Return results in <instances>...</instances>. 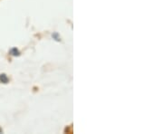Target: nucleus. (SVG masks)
Wrapping results in <instances>:
<instances>
[{"label": "nucleus", "instance_id": "f257e3e1", "mask_svg": "<svg viewBox=\"0 0 163 134\" xmlns=\"http://www.w3.org/2000/svg\"><path fill=\"white\" fill-rule=\"evenodd\" d=\"M0 82H2L4 83H6L8 82V78L6 77V74H1V75H0Z\"/></svg>", "mask_w": 163, "mask_h": 134}]
</instances>
